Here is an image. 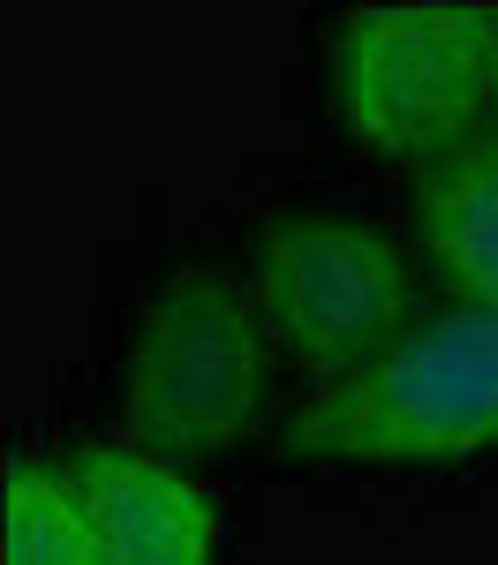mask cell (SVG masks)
<instances>
[{"mask_svg": "<svg viewBox=\"0 0 498 565\" xmlns=\"http://www.w3.org/2000/svg\"><path fill=\"white\" fill-rule=\"evenodd\" d=\"M279 445L340 468H438L498 445V309H438L362 370L317 385Z\"/></svg>", "mask_w": 498, "mask_h": 565, "instance_id": "1", "label": "cell"}, {"mask_svg": "<svg viewBox=\"0 0 498 565\" xmlns=\"http://www.w3.org/2000/svg\"><path fill=\"white\" fill-rule=\"evenodd\" d=\"M272 348L250 279L220 264H181L151 287L136 317L129 362H121V423L136 452L197 460L220 452L265 415L272 399Z\"/></svg>", "mask_w": 498, "mask_h": 565, "instance_id": "2", "label": "cell"}, {"mask_svg": "<svg viewBox=\"0 0 498 565\" xmlns=\"http://www.w3.org/2000/svg\"><path fill=\"white\" fill-rule=\"evenodd\" d=\"M332 114L385 159H446L491 129V8H348Z\"/></svg>", "mask_w": 498, "mask_h": 565, "instance_id": "3", "label": "cell"}, {"mask_svg": "<svg viewBox=\"0 0 498 565\" xmlns=\"http://www.w3.org/2000/svg\"><path fill=\"white\" fill-rule=\"evenodd\" d=\"M250 295H257L272 348L295 370H310L317 385H332L407 332L415 271L378 218L340 212V204H303L257 226Z\"/></svg>", "mask_w": 498, "mask_h": 565, "instance_id": "4", "label": "cell"}, {"mask_svg": "<svg viewBox=\"0 0 498 565\" xmlns=\"http://www.w3.org/2000/svg\"><path fill=\"white\" fill-rule=\"evenodd\" d=\"M106 565H212L220 558V513L174 460L136 445H91L68 460Z\"/></svg>", "mask_w": 498, "mask_h": 565, "instance_id": "5", "label": "cell"}, {"mask_svg": "<svg viewBox=\"0 0 498 565\" xmlns=\"http://www.w3.org/2000/svg\"><path fill=\"white\" fill-rule=\"evenodd\" d=\"M415 234L438 264V279L460 287V302L498 309V129L423 167Z\"/></svg>", "mask_w": 498, "mask_h": 565, "instance_id": "6", "label": "cell"}, {"mask_svg": "<svg viewBox=\"0 0 498 565\" xmlns=\"http://www.w3.org/2000/svg\"><path fill=\"white\" fill-rule=\"evenodd\" d=\"M0 565H106L98 527L68 482V460H15L8 468V543Z\"/></svg>", "mask_w": 498, "mask_h": 565, "instance_id": "7", "label": "cell"}, {"mask_svg": "<svg viewBox=\"0 0 498 565\" xmlns=\"http://www.w3.org/2000/svg\"><path fill=\"white\" fill-rule=\"evenodd\" d=\"M491 129H498V8H491ZM484 129V136H491Z\"/></svg>", "mask_w": 498, "mask_h": 565, "instance_id": "8", "label": "cell"}]
</instances>
